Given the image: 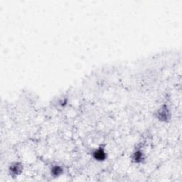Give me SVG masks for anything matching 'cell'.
Listing matches in <instances>:
<instances>
[{"mask_svg": "<svg viewBox=\"0 0 182 182\" xmlns=\"http://www.w3.org/2000/svg\"><path fill=\"white\" fill-rule=\"evenodd\" d=\"M132 159L136 163H140L141 162L143 159H144V154L141 150H136V151L133 153Z\"/></svg>", "mask_w": 182, "mask_h": 182, "instance_id": "obj_4", "label": "cell"}, {"mask_svg": "<svg viewBox=\"0 0 182 182\" xmlns=\"http://www.w3.org/2000/svg\"><path fill=\"white\" fill-rule=\"evenodd\" d=\"M51 172L52 175L53 176H59L62 174L63 169H62L61 167L59 166H53V168L51 169Z\"/></svg>", "mask_w": 182, "mask_h": 182, "instance_id": "obj_5", "label": "cell"}, {"mask_svg": "<svg viewBox=\"0 0 182 182\" xmlns=\"http://www.w3.org/2000/svg\"><path fill=\"white\" fill-rule=\"evenodd\" d=\"M21 168H22L21 165L19 163L16 162V163L11 165L10 168H9V171H10L11 174H13V175H19L21 171Z\"/></svg>", "mask_w": 182, "mask_h": 182, "instance_id": "obj_3", "label": "cell"}, {"mask_svg": "<svg viewBox=\"0 0 182 182\" xmlns=\"http://www.w3.org/2000/svg\"><path fill=\"white\" fill-rule=\"evenodd\" d=\"M157 116L159 120L164 121V122H166V120H169V117H170V113H169V108H167L166 105H163L159 109L157 113Z\"/></svg>", "mask_w": 182, "mask_h": 182, "instance_id": "obj_1", "label": "cell"}, {"mask_svg": "<svg viewBox=\"0 0 182 182\" xmlns=\"http://www.w3.org/2000/svg\"><path fill=\"white\" fill-rule=\"evenodd\" d=\"M93 158L97 161H104L107 158V154L103 148H98L93 152Z\"/></svg>", "mask_w": 182, "mask_h": 182, "instance_id": "obj_2", "label": "cell"}]
</instances>
